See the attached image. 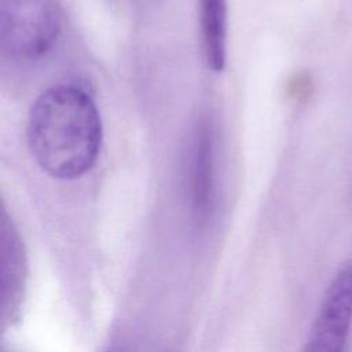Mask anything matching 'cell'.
Wrapping results in <instances>:
<instances>
[{
    "mask_svg": "<svg viewBox=\"0 0 352 352\" xmlns=\"http://www.w3.org/2000/svg\"><path fill=\"white\" fill-rule=\"evenodd\" d=\"M188 194L192 213L199 223L208 221L216 201L214 132L208 118L197 124L188 158Z\"/></svg>",
    "mask_w": 352,
    "mask_h": 352,
    "instance_id": "277c9868",
    "label": "cell"
},
{
    "mask_svg": "<svg viewBox=\"0 0 352 352\" xmlns=\"http://www.w3.org/2000/svg\"><path fill=\"white\" fill-rule=\"evenodd\" d=\"M28 144L50 176L72 180L92 169L102 146V120L92 96L76 84H56L32 103Z\"/></svg>",
    "mask_w": 352,
    "mask_h": 352,
    "instance_id": "6da1fadb",
    "label": "cell"
},
{
    "mask_svg": "<svg viewBox=\"0 0 352 352\" xmlns=\"http://www.w3.org/2000/svg\"><path fill=\"white\" fill-rule=\"evenodd\" d=\"M3 309L4 315H7L8 311L12 314L19 304L21 287L23 283V264L18 235L6 213L3 216Z\"/></svg>",
    "mask_w": 352,
    "mask_h": 352,
    "instance_id": "8992f818",
    "label": "cell"
},
{
    "mask_svg": "<svg viewBox=\"0 0 352 352\" xmlns=\"http://www.w3.org/2000/svg\"><path fill=\"white\" fill-rule=\"evenodd\" d=\"M352 323V264L331 280L302 352H345Z\"/></svg>",
    "mask_w": 352,
    "mask_h": 352,
    "instance_id": "3957f363",
    "label": "cell"
},
{
    "mask_svg": "<svg viewBox=\"0 0 352 352\" xmlns=\"http://www.w3.org/2000/svg\"><path fill=\"white\" fill-rule=\"evenodd\" d=\"M199 36L204 59L214 73H221L227 59V0H198Z\"/></svg>",
    "mask_w": 352,
    "mask_h": 352,
    "instance_id": "5b68a950",
    "label": "cell"
},
{
    "mask_svg": "<svg viewBox=\"0 0 352 352\" xmlns=\"http://www.w3.org/2000/svg\"><path fill=\"white\" fill-rule=\"evenodd\" d=\"M62 25L56 0H0V45L8 58L33 60L45 55Z\"/></svg>",
    "mask_w": 352,
    "mask_h": 352,
    "instance_id": "7a4b0ae2",
    "label": "cell"
}]
</instances>
